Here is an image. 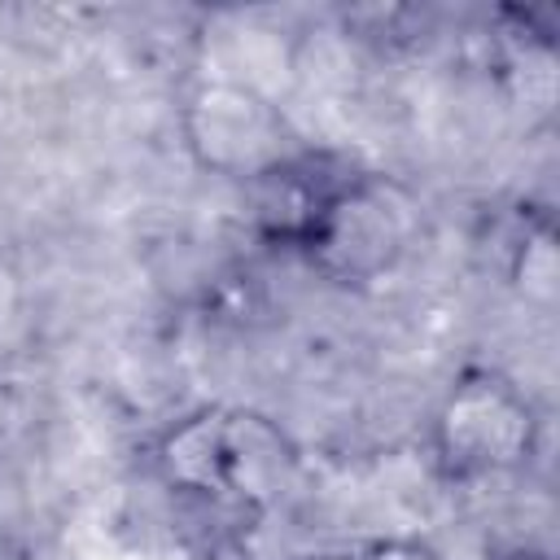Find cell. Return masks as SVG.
Returning a JSON list of instances; mask_svg holds the SVG:
<instances>
[{
	"label": "cell",
	"mask_w": 560,
	"mask_h": 560,
	"mask_svg": "<svg viewBox=\"0 0 560 560\" xmlns=\"http://www.w3.org/2000/svg\"><path fill=\"white\" fill-rule=\"evenodd\" d=\"M179 131L201 171L236 179L241 188L302 149L284 109L241 79L197 83L179 109Z\"/></svg>",
	"instance_id": "277c9868"
},
{
	"label": "cell",
	"mask_w": 560,
	"mask_h": 560,
	"mask_svg": "<svg viewBox=\"0 0 560 560\" xmlns=\"http://www.w3.org/2000/svg\"><path fill=\"white\" fill-rule=\"evenodd\" d=\"M153 464L175 494L214 508L262 512L293 481L298 451L262 411L201 407L158 438Z\"/></svg>",
	"instance_id": "6da1fadb"
},
{
	"label": "cell",
	"mask_w": 560,
	"mask_h": 560,
	"mask_svg": "<svg viewBox=\"0 0 560 560\" xmlns=\"http://www.w3.org/2000/svg\"><path fill=\"white\" fill-rule=\"evenodd\" d=\"M354 171L346 162H337L332 153H315V149H298L293 158H284L280 166H271L267 175L245 184V201H249V232L284 254H302L315 223L324 219L332 192L350 179Z\"/></svg>",
	"instance_id": "5b68a950"
},
{
	"label": "cell",
	"mask_w": 560,
	"mask_h": 560,
	"mask_svg": "<svg viewBox=\"0 0 560 560\" xmlns=\"http://www.w3.org/2000/svg\"><path fill=\"white\" fill-rule=\"evenodd\" d=\"M429 446L438 472L455 486L508 477L534 459L538 411L512 376L494 368H464L433 411Z\"/></svg>",
	"instance_id": "7a4b0ae2"
},
{
	"label": "cell",
	"mask_w": 560,
	"mask_h": 560,
	"mask_svg": "<svg viewBox=\"0 0 560 560\" xmlns=\"http://www.w3.org/2000/svg\"><path fill=\"white\" fill-rule=\"evenodd\" d=\"M420 236V201L389 175L354 171L315 223L306 258L324 280L341 289H368L385 280Z\"/></svg>",
	"instance_id": "3957f363"
},
{
	"label": "cell",
	"mask_w": 560,
	"mask_h": 560,
	"mask_svg": "<svg viewBox=\"0 0 560 560\" xmlns=\"http://www.w3.org/2000/svg\"><path fill=\"white\" fill-rule=\"evenodd\" d=\"M359 560H442V556L424 538H376L363 547Z\"/></svg>",
	"instance_id": "8992f818"
},
{
	"label": "cell",
	"mask_w": 560,
	"mask_h": 560,
	"mask_svg": "<svg viewBox=\"0 0 560 560\" xmlns=\"http://www.w3.org/2000/svg\"><path fill=\"white\" fill-rule=\"evenodd\" d=\"M494 560H547L542 551H525V547H516V551H503V556H494Z\"/></svg>",
	"instance_id": "52a82bcc"
}]
</instances>
